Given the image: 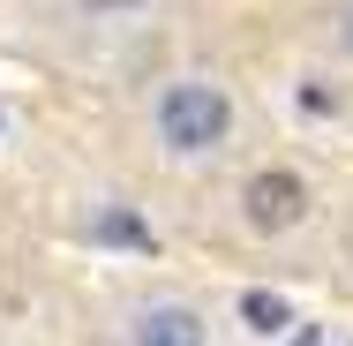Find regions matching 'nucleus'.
Wrapping results in <instances>:
<instances>
[{
	"mask_svg": "<svg viewBox=\"0 0 353 346\" xmlns=\"http://www.w3.org/2000/svg\"><path fill=\"white\" fill-rule=\"evenodd\" d=\"M83 15H136V8H150V0H75Z\"/></svg>",
	"mask_w": 353,
	"mask_h": 346,
	"instance_id": "obj_7",
	"label": "nucleus"
},
{
	"mask_svg": "<svg viewBox=\"0 0 353 346\" xmlns=\"http://www.w3.org/2000/svg\"><path fill=\"white\" fill-rule=\"evenodd\" d=\"M241 324H248V331H263V339H279V331H293V309H285L279 294L248 286V294H241Z\"/></svg>",
	"mask_w": 353,
	"mask_h": 346,
	"instance_id": "obj_4",
	"label": "nucleus"
},
{
	"mask_svg": "<svg viewBox=\"0 0 353 346\" xmlns=\"http://www.w3.org/2000/svg\"><path fill=\"white\" fill-rule=\"evenodd\" d=\"M293 346H323V331L316 324H293Z\"/></svg>",
	"mask_w": 353,
	"mask_h": 346,
	"instance_id": "obj_8",
	"label": "nucleus"
},
{
	"mask_svg": "<svg viewBox=\"0 0 353 346\" xmlns=\"http://www.w3.org/2000/svg\"><path fill=\"white\" fill-rule=\"evenodd\" d=\"M128 346H211V316L181 294H158L128 316Z\"/></svg>",
	"mask_w": 353,
	"mask_h": 346,
	"instance_id": "obj_3",
	"label": "nucleus"
},
{
	"mask_svg": "<svg viewBox=\"0 0 353 346\" xmlns=\"http://www.w3.org/2000/svg\"><path fill=\"white\" fill-rule=\"evenodd\" d=\"M0 128H8V121H0Z\"/></svg>",
	"mask_w": 353,
	"mask_h": 346,
	"instance_id": "obj_9",
	"label": "nucleus"
},
{
	"mask_svg": "<svg viewBox=\"0 0 353 346\" xmlns=\"http://www.w3.org/2000/svg\"><path fill=\"white\" fill-rule=\"evenodd\" d=\"M241 218H248V233H293V226L308 218V181H301L293 166L248 173V181H241Z\"/></svg>",
	"mask_w": 353,
	"mask_h": 346,
	"instance_id": "obj_2",
	"label": "nucleus"
},
{
	"mask_svg": "<svg viewBox=\"0 0 353 346\" xmlns=\"http://www.w3.org/2000/svg\"><path fill=\"white\" fill-rule=\"evenodd\" d=\"M241 128V106H233V90L218 83V75H165L158 83V98H150V136L165 158H218L225 143Z\"/></svg>",
	"mask_w": 353,
	"mask_h": 346,
	"instance_id": "obj_1",
	"label": "nucleus"
},
{
	"mask_svg": "<svg viewBox=\"0 0 353 346\" xmlns=\"http://www.w3.org/2000/svg\"><path fill=\"white\" fill-rule=\"evenodd\" d=\"M331 46L353 61V0H339V15H331Z\"/></svg>",
	"mask_w": 353,
	"mask_h": 346,
	"instance_id": "obj_6",
	"label": "nucleus"
},
{
	"mask_svg": "<svg viewBox=\"0 0 353 346\" xmlns=\"http://www.w3.org/2000/svg\"><path fill=\"white\" fill-rule=\"evenodd\" d=\"M98 241H113V249H150V226L128 218V211H105V218H98Z\"/></svg>",
	"mask_w": 353,
	"mask_h": 346,
	"instance_id": "obj_5",
	"label": "nucleus"
}]
</instances>
